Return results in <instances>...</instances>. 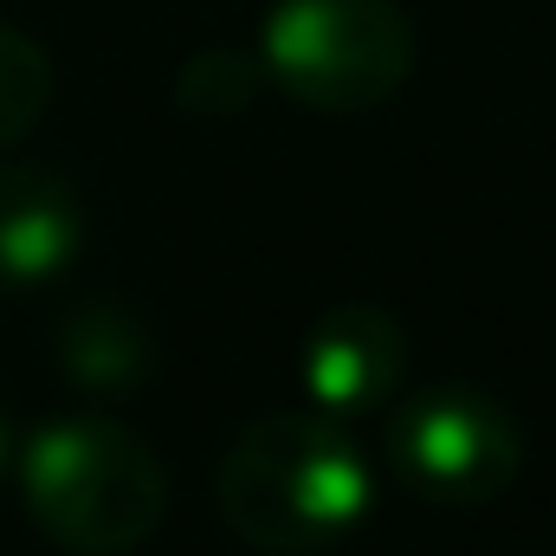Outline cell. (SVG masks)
<instances>
[{
    "label": "cell",
    "instance_id": "6da1fadb",
    "mask_svg": "<svg viewBox=\"0 0 556 556\" xmlns=\"http://www.w3.org/2000/svg\"><path fill=\"white\" fill-rule=\"evenodd\" d=\"M214 505L253 551H330L369 518L376 472L337 415H260L220 453Z\"/></svg>",
    "mask_w": 556,
    "mask_h": 556
},
{
    "label": "cell",
    "instance_id": "7a4b0ae2",
    "mask_svg": "<svg viewBox=\"0 0 556 556\" xmlns=\"http://www.w3.org/2000/svg\"><path fill=\"white\" fill-rule=\"evenodd\" d=\"M20 498L59 551L130 556L168 518V466L117 420L65 415L26 433Z\"/></svg>",
    "mask_w": 556,
    "mask_h": 556
},
{
    "label": "cell",
    "instance_id": "3957f363",
    "mask_svg": "<svg viewBox=\"0 0 556 556\" xmlns=\"http://www.w3.org/2000/svg\"><path fill=\"white\" fill-rule=\"evenodd\" d=\"M253 52L291 104L363 117L415 78V20L402 0H278Z\"/></svg>",
    "mask_w": 556,
    "mask_h": 556
},
{
    "label": "cell",
    "instance_id": "277c9868",
    "mask_svg": "<svg viewBox=\"0 0 556 556\" xmlns=\"http://www.w3.org/2000/svg\"><path fill=\"white\" fill-rule=\"evenodd\" d=\"M389 466L427 505H492L525 472V427L479 382H440L408 395L389 420Z\"/></svg>",
    "mask_w": 556,
    "mask_h": 556
},
{
    "label": "cell",
    "instance_id": "5b68a950",
    "mask_svg": "<svg viewBox=\"0 0 556 556\" xmlns=\"http://www.w3.org/2000/svg\"><path fill=\"white\" fill-rule=\"evenodd\" d=\"M298 376L317 415H376L408 382V330L382 304H330L298 343Z\"/></svg>",
    "mask_w": 556,
    "mask_h": 556
},
{
    "label": "cell",
    "instance_id": "8992f818",
    "mask_svg": "<svg viewBox=\"0 0 556 556\" xmlns=\"http://www.w3.org/2000/svg\"><path fill=\"white\" fill-rule=\"evenodd\" d=\"M85 253V201L59 168H0V291H33Z\"/></svg>",
    "mask_w": 556,
    "mask_h": 556
},
{
    "label": "cell",
    "instance_id": "52a82bcc",
    "mask_svg": "<svg viewBox=\"0 0 556 556\" xmlns=\"http://www.w3.org/2000/svg\"><path fill=\"white\" fill-rule=\"evenodd\" d=\"M52 356L72 376V389H85V395H137L162 363L155 330L117 298H85L78 311H65Z\"/></svg>",
    "mask_w": 556,
    "mask_h": 556
},
{
    "label": "cell",
    "instance_id": "ba28073f",
    "mask_svg": "<svg viewBox=\"0 0 556 556\" xmlns=\"http://www.w3.org/2000/svg\"><path fill=\"white\" fill-rule=\"evenodd\" d=\"M266 72H260V52H233V46H207L194 52L181 72H175V104L201 124H227L240 117L253 98H260Z\"/></svg>",
    "mask_w": 556,
    "mask_h": 556
},
{
    "label": "cell",
    "instance_id": "9c48e42d",
    "mask_svg": "<svg viewBox=\"0 0 556 556\" xmlns=\"http://www.w3.org/2000/svg\"><path fill=\"white\" fill-rule=\"evenodd\" d=\"M46 104H52V52L33 33L0 26V149L33 137Z\"/></svg>",
    "mask_w": 556,
    "mask_h": 556
},
{
    "label": "cell",
    "instance_id": "30bf717a",
    "mask_svg": "<svg viewBox=\"0 0 556 556\" xmlns=\"http://www.w3.org/2000/svg\"><path fill=\"white\" fill-rule=\"evenodd\" d=\"M7 459H13V433H7V415H0V472H7Z\"/></svg>",
    "mask_w": 556,
    "mask_h": 556
}]
</instances>
